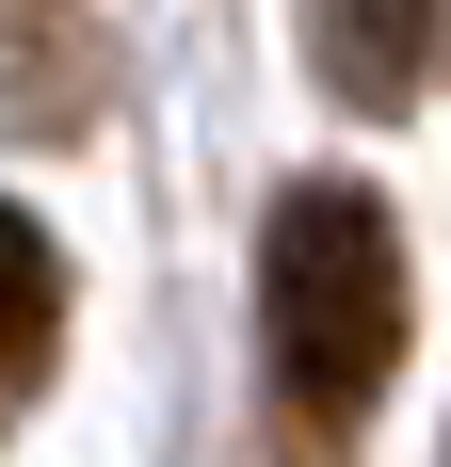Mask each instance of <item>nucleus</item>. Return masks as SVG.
I'll return each mask as SVG.
<instances>
[{
    "instance_id": "obj_4",
    "label": "nucleus",
    "mask_w": 451,
    "mask_h": 467,
    "mask_svg": "<svg viewBox=\"0 0 451 467\" xmlns=\"http://www.w3.org/2000/svg\"><path fill=\"white\" fill-rule=\"evenodd\" d=\"M419 65H435V0H322V81L355 113L419 97Z\"/></svg>"
},
{
    "instance_id": "obj_3",
    "label": "nucleus",
    "mask_w": 451,
    "mask_h": 467,
    "mask_svg": "<svg viewBox=\"0 0 451 467\" xmlns=\"http://www.w3.org/2000/svg\"><path fill=\"white\" fill-rule=\"evenodd\" d=\"M48 355H65V258L33 210H0V420L48 387Z\"/></svg>"
},
{
    "instance_id": "obj_1",
    "label": "nucleus",
    "mask_w": 451,
    "mask_h": 467,
    "mask_svg": "<svg viewBox=\"0 0 451 467\" xmlns=\"http://www.w3.org/2000/svg\"><path fill=\"white\" fill-rule=\"evenodd\" d=\"M258 338H274V387H290L307 435L371 420V387L404 371V242H387V210L355 178L274 193V226H258Z\"/></svg>"
},
{
    "instance_id": "obj_2",
    "label": "nucleus",
    "mask_w": 451,
    "mask_h": 467,
    "mask_svg": "<svg viewBox=\"0 0 451 467\" xmlns=\"http://www.w3.org/2000/svg\"><path fill=\"white\" fill-rule=\"evenodd\" d=\"M0 113L16 130H81L97 113V16L81 0H16L0 16Z\"/></svg>"
}]
</instances>
